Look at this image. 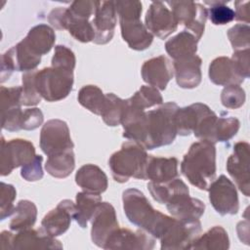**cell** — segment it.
Returning a JSON list of instances; mask_svg holds the SVG:
<instances>
[{"label":"cell","instance_id":"cell-1","mask_svg":"<svg viewBox=\"0 0 250 250\" xmlns=\"http://www.w3.org/2000/svg\"><path fill=\"white\" fill-rule=\"evenodd\" d=\"M122 199L124 212L128 220L154 238L160 239L175 219L154 210L145 194L137 188L126 189L123 192Z\"/></svg>","mask_w":250,"mask_h":250},{"label":"cell","instance_id":"cell-2","mask_svg":"<svg viewBox=\"0 0 250 250\" xmlns=\"http://www.w3.org/2000/svg\"><path fill=\"white\" fill-rule=\"evenodd\" d=\"M181 172L192 186L207 190L216 177L215 145L203 140L192 144L184 155Z\"/></svg>","mask_w":250,"mask_h":250},{"label":"cell","instance_id":"cell-3","mask_svg":"<svg viewBox=\"0 0 250 250\" xmlns=\"http://www.w3.org/2000/svg\"><path fill=\"white\" fill-rule=\"evenodd\" d=\"M178 107L176 103L170 102L146 112V139L143 144L146 149L157 148L174 142L177 135L175 113Z\"/></svg>","mask_w":250,"mask_h":250},{"label":"cell","instance_id":"cell-4","mask_svg":"<svg viewBox=\"0 0 250 250\" xmlns=\"http://www.w3.org/2000/svg\"><path fill=\"white\" fill-rule=\"evenodd\" d=\"M147 158L148 154L142 145L131 140L124 143L121 148L114 152L108 160L114 181L125 183L131 177L146 180Z\"/></svg>","mask_w":250,"mask_h":250},{"label":"cell","instance_id":"cell-5","mask_svg":"<svg viewBox=\"0 0 250 250\" xmlns=\"http://www.w3.org/2000/svg\"><path fill=\"white\" fill-rule=\"evenodd\" d=\"M35 83L41 97L47 102H58L70 93L73 85V71L45 67L37 70Z\"/></svg>","mask_w":250,"mask_h":250},{"label":"cell","instance_id":"cell-6","mask_svg":"<svg viewBox=\"0 0 250 250\" xmlns=\"http://www.w3.org/2000/svg\"><path fill=\"white\" fill-rule=\"evenodd\" d=\"M201 231L199 220L184 221L174 219L164 234L160 237L162 250L191 249Z\"/></svg>","mask_w":250,"mask_h":250},{"label":"cell","instance_id":"cell-7","mask_svg":"<svg viewBox=\"0 0 250 250\" xmlns=\"http://www.w3.org/2000/svg\"><path fill=\"white\" fill-rule=\"evenodd\" d=\"M1 176L9 175L15 168L30 162L35 156V148L31 142L14 139L6 142L1 138Z\"/></svg>","mask_w":250,"mask_h":250},{"label":"cell","instance_id":"cell-8","mask_svg":"<svg viewBox=\"0 0 250 250\" xmlns=\"http://www.w3.org/2000/svg\"><path fill=\"white\" fill-rule=\"evenodd\" d=\"M172 8V14L178 24H184L187 30L199 40L204 32L205 22L208 17L207 9L199 3L192 1L167 2Z\"/></svg>","mask_w":250,"mask_h":250},{"label":"cell","instance_id":"cell-9","mask_svg":"<svg viewBox=\"0 0 250 250\" xmlns=\"http://www.w3.org/2000/svg\"><path fill=\"white\" fill-rule=\"evenodd\" d=\"M40 147L47 156L72 149L73 143L67 124L60 119L47 121L41 129Z\"/></svg>","mask_w":250,"mask_h":250},{"label":"cell","instance_id":"cell-10","mask_svg":"<svg viewBox=\"0 0 250 250\" xmlns=\"http://www.w3.org/2000/svg\"><path fill=\"white\" fill-rule=\"evenodd\" d=\"M209 200L213 208L222 216L236 214L239 202L235 186L225 175H221L209 186Z\"/></svg>","mask_w":250,"mask_h":250},{"label":"cell","instance_id":"cell-11","mask_svg":"<svg viewBox=\"0 0 250 250\" xmlns=\"http://www.w3.org/2000/svg\"><path fill=\"white\" fill-rule=\"evenodd\" d=\"M250 146L246 142H238L233 146V153L228 158L227 170L234 180L237 188L245 196L250 194Z\"/></svg>","mask_w":250,"mask_h":250},{"label":"cell","instance_id":"cell-12","mask_svg":"<svg viewBox=\"0 0 250 250\" xmlns=\"http://www.w3.org/2000/svg\"><path fill=\"white\" fill-rule=\"evenodd\" d=\"M91 221L92 241L98 247L104 248L107 238L119 229L114 207L108 202H101Z\"/></svg>","mask_w":250,"mask_h":250},{"label":"cell","instance_id":"cell-13","mask_svg":"<svg viewBox=\"0 0 250 250\" xmlns=\"http://www.w3.org/2000/svg\"><path fill=\"white\" fill-rule=\"evenodd\" d=\"M117 21V13L114 1H98L94 19L91 24L95 31L94 42L96 44H105L113 36Z\"/></svg>","mask_w":250,"mask_h":250},{"label":"cell","instance_id":"cell-14","mask_svg":"<svg viewBox=\"0 0 250 250\" xmlns=\"http://www.w3.org/2000/svg\"><path fill=\"white\" fill-rule=\"evenodd\" d=\"M146 27L152 34L161 39L177 30L178 23L172 12L161 1L152 2L146 14Z\"/></svg>","mask_w":250,"mask_h":250},{"label":"cell","instance_id":"cell-15","mask_svg":"<svg viewBox=\"0 0 250 250\" xmlns=\"http://www.w3.org/2000/svg\"><path fill=\"white\" fill-rule=\"evenodd\" d=\"M155 238L146 230L132 231L128 229H116L106 240L104 249H141L154 248Z\"/></svg>","mask_w":250,"mask_h":250},{"label":"cell","instance_id":"cell-16","mask_svg":"<svg viewBox=\"0 0 250 250\" xmlns=\"http://www.w3.org/2000/svg\"><path fill=\"white\" fill-rule=\"evenodd\" d=\"M74 214L75 204L69 199H64L45 215L41 222L42 228L51 236H59L68 229Z\"/></svg>","mask_w":250,"mask_h":250},{"label":"cell","instance_id":"cell-17","mask_svg":"<svg viewBox=\"0 0 250 250\" xmlns=\"http://www.w3.org/2000/svg\"><path fill=\"white\" fill-rule=\"evenodd\" d=\"M145 82L159 90H164L174 75V67L165 56H158L146 61L141 69Z\"/></svg>","mask_w":250,"mask_h":250},{"label":"cell","instance_id":"cell-18","mask_svg":"<svg viewBox=\"0 0 250 250\" xmlns=\"http://www.w3.org/2000/svg\"><path fill=\"white\" fill-rule=\"evenodd\" d=\"M201 63L202 61L197 55L175 60L173 67L177 84L185 89L197 87L202 78Z\"/></svg>","mask_w":250,"mask_h":250},{"label":"cell","instance_id":"cell-19","mask_svg":"<svg viewBox=\"0 0 250 250\" xmlns=\"http://www.w3.org/2000/svg\"><path fill=\"white\" fill-rule=\"evenodd\" d=\"M42 248V249H62V245L54 236L48 234L43 228L39 229H26L13 235L11 249Z\"/></svg>","mask_w":250,"mask_h":250},{"label":"cell","instance_id":"cell-20","mask_svg":"<svg viewBox=\"0 0 250 250\" xmlns=\"http://www.w3.org/2000/svg\"><path fill=\"white\" fill-rule=\"evenodd\" d=\"M166 205L168 211L174 218L184 221L199 220L205 210L204 202L200 199L190 197L189 194L176 196Z\"/></svg>","mask_w":250,"mask_h":250},{"label":"cell","instance_id":"cell-21","mask_svg":"<svg viewBox=\"0 0 250 250\" xmlns=\"http://www.w3.org/2000/svg\"><path fill=\"white\" fill-rule=\"evenodd\" d=\"M119 21L122 38L131 49L143 51L150 46L153 35L147 30L141 20H119Z\"/></svg>","mask_w":250,"mask_h":250},{"label":"cell","instance_id":"cell-22","mask_svg":"<svg viewBox=\"0 0 250 250\" xmlns=\"http://www.w3.org/2000/svg\"><path fill=\"white\" fill-rule=\"evenodd\" d=\"M178 176V159L176 157H156L148 155L146 166V180L152 183H165Z\"/></svg>","mask_w":250,"mask_h":250},{"label":"cell","instance_id":"cell-23","mask_svg":"<svg viewBox=\"0 0 250 250\" xmlns=\"http://www.w3.org/2000/svg\"><path fill=\"white\" fill-rule=\"evenodd\" d=\"M210 111V107L201 103L192 104L181 108L178 107L175 113L177 134L181 136H188L190 133H193L200 119Z\"/></svg>","mask_w":250,"mask_h":250},{"label":"cell","instance_id":"cell-24","mask_svg":"<svg viewBox=\"0 0 250 250\" xmlns=\"http://www.w3.org/2000/svg\"><path fill=\"white\" fill-rule=\"evenodd\" d=\"M76 184L87 192L100 194L107 188V177L97 165L85 164L75 175Z\"/></svg>","mask_w":250,"mask_h":250},{"label":"cell","instance_id":"cell-25","mask_svg":"<svg viewBox=\"0 0 250 250\" xmlns=\"http://www.w3.org/2000/svg\"><path fill=\"white\" fill-rule=\"evenodd\" d=\"M209 78L219 86L239 85L244 79L237 73L232 61L228 57H219L209 65Z\"/></svg>","mask_w":250,"mask_h":250},{"label":"cell","instance_id":"cell-26","mask_svg":"<svg viewBox=\"0 0 250 250\" xmlns=\"http://www.w3.org/2000/svg\"><path fill=\"white\" fill-rule=\"evenodd\" d=\"M56 40L55 31L47 24L33 26L22 39L26 46L36 55L42 56L50 52Z\"/></svg>","mask_w":250,"mask_h":250},{"label":"cell","instance_id":"cell-27","mask_svg":"<svg viewBox=\"0 0 250 250\" xmlns=\"http://www.w3.org/2000/svg\"><path fill=\"white\" fill-rule=\"evenodd\" d=\"M147 188L153 199L160 204H167L176 196L189 194L188 186L181 179L177 178L160 184L149 182Z\"/></svg>","mask_w":250,"mask_h":250},{"label":"cell","instance_id":"cell-28","mask_svg":"<svg viewBox=\"0 0 250 250\" xmlns=\"http://www.w3.org/2000/svg\"><path fill=\"white\" fill-rule=\"evenodd\" d=\"M198 40L188 30H183L165 43V50L175 60L195 55Z\"/></svg>","mask_w":250,"mask_h":250},{"label":"cell","instance_id":"cell-29","mask_svg":"<svg viewBox=\"0 0 250 250\" xmlns=\"http://www.w3.org/2000/svg\"><path fill=\"white\" fill-rule=\"evenodd\" d=\"M102 202L100 194L82 191L76 194L75 214L73 219L81 228H86L88 222L92 219L98 205Z\"/></svg>","mask_w":250,"mask_h":250},{"label":"cell","instance_id":"cell-30","mask_svg":"<svg viewBox=\"0 0 250 250\" xmlns=\"http://www.w3.org/2000/svg\"><path fill=\"white\" fill-rule=\"evenodd\" d=\"M229 247L227 231L221 226H215L203 235L198 236L193 242L191 249L225 250Z\"/></svg>","mask_w":250,"mask_h":250},{"label":"cell","instance_id":"cell-31","mask_svg":"<svg viewBox=\"0 0 250 250\" xmlns=\"http://www.w3.org/2000/svg\"><path fill=\"white\" fill-rule=\"evenodd\" d=\"M37 217V208L35 204L29 200H21L15 207L10 229L15 231H21L30 229Z\"/></svg>","mask_w":250,"mask_h":250},{"label":"cell","instance_id":"cell-32","mask_svg":"<svg viewBox=\"0 0 250 250\" xmlns=\"http://www.w3.org/2000/svg\"><path fill=\"white\" fill-rule=\"evenodd\" d=\"M75 167L74 153L72 149L48 156L45 163L46 171L55 178H66Z\"/></svg>","mask_w":250,"mask_h":250},{"label":"cell","instance_id":"cell-33","mask_svg":"<svg viewBox=\"0 0 250 250\" xmlns=\"http://www.w3.org/2000/svg\"><path fill=\"white\" fill-rule=\"evenodd\" d=\"M77 99L81 105L91 112L101 115L105 101V95L99 87L95 85H86L82 87L78 93Z\"/></svg>","mask_w":250,"mask_h":250},{"label":"cell","instance_id":"cell-34","mask_svg":"<svg viewBox=\"0 0 250 250\" xmlns=\"http://www.w3.org/2000/svg\"><path fill=\"white\" fill-rule=\"evenodd\" d=\"M77 41L87 43L93 41L95 38V31L88 20L78 19L73 17L66 8V21L65 28Z\"/></svg>","mask_w":250,"mask_h":250},{"label":"cell","instance_id":"cell-35","mask_svg":"<svg viewBox=\"0 0 250 250\" xmlns=\"http://www.w3.org/2000/svg\"><path fill=\"white\" fill-rule=\"evenodd\" d=\"M125 100L120 99L112 93L105 94L104 104L101 113L104 122L108 126H117L121 124Z\"/></svg>","mask_w":250,"mask_h":250},{"label":"cell","instance_id":"cell-36","mask_svg":"<svg viewBox=\"0 0 250 250\" xmlns=\"http://www.w3.org/2000/svg\"><path fill=\"white\" fill-rule=\"evenodd\" d=\"M128 100L131 104L144 110L147 107L161 104L163 103L162 96L160 95L158 89L152 86H142Z\"/></svg>","mask_w":250,"mask_h":250},{"label":"cell","instance_id":"cell-37","mask_svg":"<svg viewBox=\"0 0 250 250\" xmlns=\"http://www.w3.org/2000/svg\"><path fill=\"white\" fill-rule=\"evenodd\" d=\"M37 70L27 71L22 75V90H21V105H36L41 101V95L39 94L35 78H36Z\"/></svg>","mask_w":250,"mask_h":250},{"label":"cell","instance_id":"cell-38","mask_svg":"<svg viewBox=\"0 0 250 250\" xmlns=\"http://www.w3.org/2000/svg\"><path fill=\"white\" fill-rule=\"evenodd\" d=\"M205 3L211 5L210 9L207 10V12L212 23L216 25H223L234 20V11L227 6L225 1H206Z\"/></svg>","mask_w":250,"mask_h":250},{"label":"cell","instance_id":"cell-39","mask_svg":"<svg viewBox=\"0 0 250 250\" xmlns=\"http://www.w3.org/2000/svg\"><path fill=\"white\" fill-rule=\"evenodd\" d=\"M240 122L235 117H218L215 125V143L227 142L236 135Z\"/></svg>","mask_w":250,"mask_h":250},{"label":"cell","instance_id":"cell-40","mask_svg":"<svg viewBox=\"0 0 250 250\" xmlns=\"http://www.w3.org/2000/svg\"><path fill=\"white\" fill-rule=\"evenodd\" d=\"M228 37L234 51L249 49L250 27L248 24L238 23L228 31Z\"/></svg>","mask_w":250,"mask_h":250},{"label":"cell","instance_id":"cell-41","mask_svg":"<svg viewBox=\"0 0 250 250\" xmlns=\"http://www.w3.org/2000/svg\"><path fill=\"white\" fill-rule=\"evenodd\" d=\"M245 92L239 85L226 86L221 94V102L227 108H238L245 102Z\"/></svg>","mask_w":250,"mask_h":250},{"label":"cell","instance_id":"cell-42","mask_svg":"<svg viewBox=\"0 0 250 250\" xmlns=\"http://www.w3.org/2000/svg\"><path fill=\"white\" fill-rule=\"evenodd\" d=\"M16 189L14 186L1 183L0 185V219L5 220L7 217L13 215L15 206L13 204L16 198Z\"/></svg>","mask_w":250,"mask_h":250},{"label":"cell","instance_id":"cell-43","mask_svg":"<svg viewBox=\"0 0 250 250\" xmlns=\"http://www.w3.org/2000/svg\"><path fill=\"white\" fill-rule=\"evenodd\" d=\"M75 56L73 52L63 45L55 47V53L52 58V66L73 71L75 67Z\"/></svg>","mask_w":250,"mask_h":250},{"label":"cell","instance_id":"cell-44","mask_svg":"<svg viewBox=\"0 0 250 250\" xmlns=\"http://www.w3.org/2000/svg\"><path fill=\"white\" fill-rule=\"evenodd\" d=\"M142 3L140 1H116L115 9L119 20H140L142 14Z\"/></svg>","mask_w":250,"mask_h":250},{"label":"cell","instance_id":"cell-45","mask_svg":"<svg viewBox=\"0 0 250 250\" xmlns=\"http://www.w3.org/2000/svg\"><path fill=\"white\" fill-rule=\"evenodd\" d=\"M21 86H15V87H1V109L2 112L15 107L21 106Z\"/></svg>","mask_w":250,"mask_h":250},{"label":"cell","instance_id":"cell-46","mask_svg":"<svg viewBox=\"0 0 250 250\" xmlns=\"http://www.w3.org/2000/svg\"><path fill=\"white\" fill-rule=\"evenodd\" d=\"M22 110L21 106H15L2 112V128L11 132L21 129Z\"/></svg>","mask_w":250,"mask_h":250},{"label":"cell","instance_id":"cell-47","mask_svg":"<svg viewBox=\"0 0 250 250\" xmlns=\"http://www.w3.org/2000/svg\"><path fill=\"white\" fill-rule=\"evenodd\" d=\"M97 3L98 1L77 0L72 2L67 9L73 17L83 20H89V18L95 14Z\"/></svg>","mask_w":250,"mask_h":250},{"label":"cell","instance_id":"cell-48","mask_svg":"<svg viewBox=\"0 0 250 250\" xmlns=\"http://www.w3.org/2000/svg\"><path fill=\"white\" fill-rule=\"evenodd\" d=\"M42 160L43 157L41 155H36L30 162L21 166V177L28 182H35L41 180L43 178V170L41 166Z\"/></svg>","mask_w":250,"mask_h":250},{"label":"cell","instance_id":"cell-49","mask_svg":"<svg viewBox=\"0 0 250 250\" xmlns=\"http://www.w3.org/2000/svg\"><path fill=\"white\" fill-rule=\"evenodd\" d=\"M43 113L39 108H27L22 111L21 129L34 130L43 123Z\"/></svg>","mask_w":250,"mask_h":250},{"label":"cell","instance_id":"cell-50","mask_svg":"<svg viewBox=\"0 0 250 250\" xmlns=\"http://www.w3.org/2000/svg\"><path fill=\"white\" fill-rule=\"evenodd\" d=\"M233 62V65L239 74L243 79L249 77V49L246 50H240V51H234L231 59Z\"/></svg>","mask_w":250,"mask_h":250},{"label":"cell","instance_id":"cell-51","mask_svg":"<svg viewBox=\"0 0 250 250\" xmlns=\"http://www.w3.org/2000/svg\"><path fill=\"white\" fill-rule=\"evenodd\" d=\"M48 21L57 29H64L66 21V8H58L53 10L48 16Z\"/></svg>","mask_w":250,"mask_h":250},{"label":"cell","instance_id":"cell-52","mask_svg":"<svg viewBox=\"0 0 250 250\" xmlns=\"http://www.w3.org/2000/svg\"><path fill=\"white\" fill-rule=\"evenodd\" d=\"M248 4L249 2H242V1H236L234 2L235 5V20L240 21H245L246 23L249 22V11H248Z\"/></svg>","mask_w":250,"mask_h":250}]
</instances>
